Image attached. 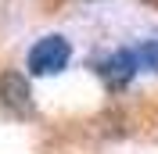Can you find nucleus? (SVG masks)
Returning <instances> with one entry per match:
<instances>
[{"label": "nucleus", "mask_w": 158, "mask_h": 154, "mask_svg": "<svg viewBox=\"0 0 158 154\" xmlns=\"http://www.w3.org/2000/svg\"><path fill=\"white\" fill-rule=\"evenodd\" d=\"M69 61H72V43L61 32H47L29 47L25 68H29V75H61Z\"/></svg>", "instance_id": "1"}, {"label": "nucleus", "mask_w": 158, "mask_h": 154, "mask_svg": "<svg viewBox=\"0 0 158 154\" xmlns=\"http://www.w3.org/2000/svg\"><path fill=\"white\" fill-rule=\"evenodd\" d=\"M94 72L101 75V83L115 93V90H126L140 72V61H137V47H115L108 50L104 58L94 61Z\"/></svg>", "instance_id": "2"}, {"label": "nucleus", "mask_w": 158, "mask_h": 154, "mask_svg": "<svg viewBox=\"0 0 158 154\" xmlns=\"http://www.w3.org/2000/svg\"><path fill=\"white\" fill-rule=\"evenodd\" d=\"M0 104L7 107L11 115L18 118H32L36 115V104H32V86L29 79H25V72H4L0 75Z\"/></svg>", "instance_id": "3"}, {"label": "nucleus", "mask_w": 158, "mask_h": 154, "mask_svg": "<svg viewBox=\"0 0 158 154\" xmlns=\"http://www.w3.org/2000/svg\"><path fill=\"white\" fill-rule=\"evenodd\" d=\"M137 61L144 72H151V75H158V36H148L137 43Z\"/></svg>", "instance_id": "4"}]
</instances>
